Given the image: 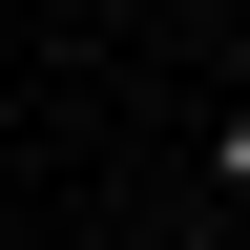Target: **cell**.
Wrapping results in <instances>:
<instances>
[{
  "instance_id": "1",
  "label": "cell",
  "mask_w": 250,
  "mask_h": 250,
  "mask_svg": "<svg viewBox=\"0 0 250 250\" xmlns=\"http://www.w3.org/2000/svg\"><path fill=\"white\" fill-rule=\"evenodd\" d=\"M208 208H229V229H250V104L208 125Z\"/></svg>"
},
{
  "instance_id": "2",
  "label": "cell",
  "mask_w": 250,
  "mask_h": 250,
  "mask_svg": "<svg viewBox=\"0 0 250 250\" xmlns=\"http://www.w3.org/2000/svg\"><path fill=\"white\" fill-rule=\"evenodd\" d=\"M229 250H250V229H229Z\"/></svg>"
}]
</instances>
